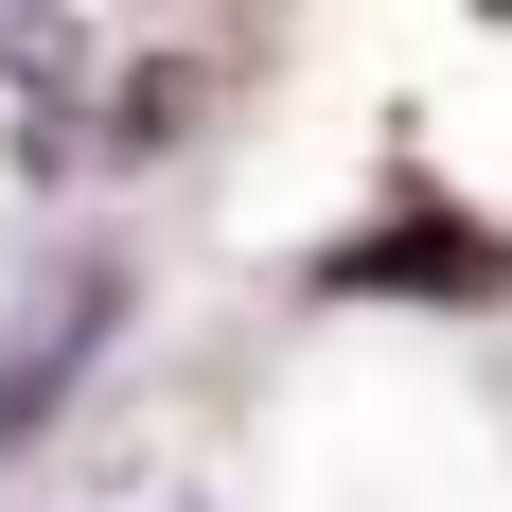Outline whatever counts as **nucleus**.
Masks as SVG:
<instances>
[{
    "instance_id": "1",
    "label": "nucleus",
    "mask_w": 512,
    "mask_h": 512,
    "mask_svg": "<svg viewBox=\"0 0 512 512\" xmlns=\"http://www.w3.org/2000/svg\"><path fill=\"white\" fill-rule=\"evenodd\" d=\"M89 336H106V265H53L36 301H18V371H0V442H36V407L89 371Z\"/></svg>"
},
{
    "instance_id": "2",
    "label": "nucleus",
    "mask_w": 512,
    "mask_h": 512,
    "mask_svg": "<svg viewBox=\"0 0 512 512\" xmlns=\"http://www.w3.org/2000/svg\"><path fill=\"white\" fill-rule=\"evenodd\" d=\"M106 512H212V495H195V477H124Z\"/></svg>"
},
{
    "instance_id": "3",
    "label": "nucleus",
    "mask_w": 512,
    "mask_h": 512,
    "mask_svg": "<svg viewBox=\"0 0 512 512\" xmlns=\"http://www.w3.org/2000/svg\"><path fill=\"white\" fill-rule=\"evenodd\" d=\"M0 18H36V0H0Z\"/></svg>"
}]
</instances>
